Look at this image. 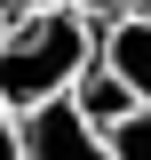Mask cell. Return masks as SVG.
<instances>
[{"mask_svg":"<svg viewBox=\"0 0 151 160\" xmlns=\"http://www.w3.org/2000/svg\"><path fill=\"white\" fill-rule=\"evenodd\" d=\"M95 64L127 88L135 104L151 112V16H119V24H103L95 32Z\"/></svg>","mask_w":151,"mask_h":160,"instance_id":"3957f363","label":"cell"},{"mask_svg":"<svg viewBox=\"0 0 151 160\" xmlns=\"http://www.w3.org/2000/svg\"><path fill=\"white\" fill-rule=\"evenodd\" d=\"M16 144H24V160H103V128H88L72 112V96L16 112Z\"/></svg>","mask_w":151,"mask_h":160,"instance_id":"7a4b0ae2","label":"cell"},{"mask_svg":"<svg viewBox=\"0 0 151 160\" xmlns=\"http://www.w3.org/2000/svg\"><path fill=\"white\" fill-rule=\"evenodd\" d=\"M103 160H151V112H143V104L103 128Z\"/></svg>","mask_w":151,"mask_h":160,"instance_id":"5b68a950","label":"cell"},{"mask_svg":"<svg viewBox=\"0 0 151 160\" xmlns=\"http://www.w3.org/2000/svg\"><path fill=\"white\" fill-rule=\"evenodd\" d=\"M72 112L88 120V128H112V120H127V112H135V96L103 72V64H88V72L72 80Z\"/></svg>","mask_w":151,"mask_h":160,"instance_id":"277c9868","label":"cell"},{"mask_svg":"<svg viewBox=\"0 0 151 160\" xmlns=\"http://www.w3.org/2000/svg\"><path fill=\"white\" fill-rule=\"evenodd\" d=\"M0 160H24V144H16V112H0Z\"/></svg>","mask_w":151,"mask_h":160,"instance_id":"52a82bcc","label":"cell"},{"mask_svg":"<svg viewBox=\"0 0 151 160\" xmlns=\"http://www.w3.org/2000/svg\"><path fill=\"white\" fill-rule=\"evenodd\" d=\"M95 64V24L72 0H48L0 32V112H40L72 96V80Z\"/></svg>","mask_w":151,"mask_h":160,"instance_id":"6da1fadb","label":"cell"},{"mask_svg":"<svg viewBox=\"0 0 151 160\" xmlns=\"http://www.w3.org/2000/svg\"><path fill=\"white\" fill-rule=\"evenodd\" d=\"M0 32H8V16H0Z\"/></svg>","mask_w":151,"mask_h":160,"instance_id":"9c48e42d","label":"cell"},{"mask_svg":"<svg viewBox=\"0 0 151 160\" xmlns=\"http://www.w3.org/2000/svg\"><path fill=\"white\" fill-rule=\"evenodd\" d=\"M32 8H48V0H0V16L16 24V16H32Z\"/></svg>","mask_w":151,"mask_h":160,"instance_id":"ba28073f","label":"cell"},{"mask_svg":"<svg viewBox=\"0 0 151 160\" xmlns=\"http://www.w3.org/2000/svg\"><path fill=\"white\" fill-rule=\"evenodd\" d=\"M72 8L95 24V32H103V24H119V16H135V0H72Z\"/></svg>","mask_w":151,"mask_h":160,"instance_id":"8992f818","label":"cell"}]
</instances>
